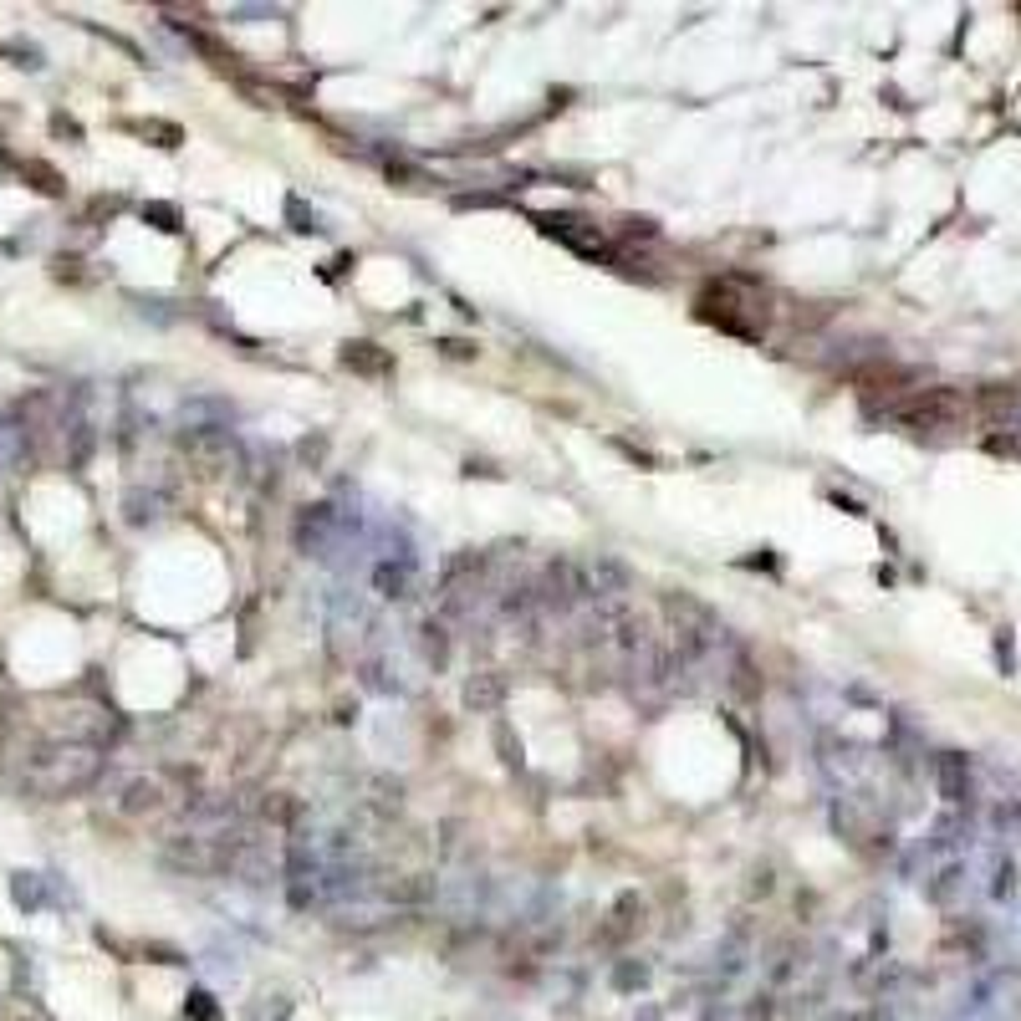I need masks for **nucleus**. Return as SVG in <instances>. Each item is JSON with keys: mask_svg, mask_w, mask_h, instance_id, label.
I'll return each instance as SVG.
<instances>
[{"mask_svg": "<svg viewBox=\"0 0 1021 1021\" xmlns=\"http://www.w3.org/2000/svg\"><path fill=\"white\" fill-rule=\"evenodd\" d=\"M975 414H981V419H990V425L1017 419V414H1021V389H1011V383H990V389H981V393H975Z\"/></svg>", "mask_w": 1021, "mask_h": 1021, "instance_id": "6", "label": "nucleus"}, {"mask_svg": "<svg viewBox=\"0 0 1021 1021\" xmlns=\"http://www.w3.org/2000/svg\"><path fill=\"white\" fill-rule=\"evenodd\" d=\"M419 633H425V639H419V644H425V659H429V664H444V654H450V644H444V629H440V623H425Z\"/></svg>", "mask_w": 1021, "mask_h": 1021, "instance_id": "10", "label": "nucleus"}, {"mask_svg": "<svg viewBox=\"0 0 1021 1021\" xmlns=\"http://www.w3.org/2000/svg\"><path fill=\"white\" fill-rule=\"evenodd\" d=\"M184 455L200 465V475L240 470V444L230 429H194V434H184Z\"/></svg>", "mask_w": 1021, "mask_h": 1021, "instance_id": "4", "label": "nucleus"}, {"mask_svg": "<svg viewBox=\"0 0 1021 1021\" xmlns=\"http://www.w3.org/2000/svg\"><path fill=\"white\" fill-rule=\"evenodd\" d=\"M343 363L353 368V373H373V378H378V373H389V358H383L373 343H353V347H343Z\"/></svg>", "mask_w": 1021, "mask_h": 1021, "instance_id": "9", "label": "nucleus"}, {"mask_svg": "<svg viewBox=\"0 0 1021 1021\" xmlns=\"http://www.w3.org/2000/svg\"><path fill=\"white\" fill-rule=\"evenodd\" d=\"M894 425L919 429V434H935V429H955L965 419V399L955 389H914L909 399H899L894 408Z\"/></svg>", "mask_w": 1021, "mask_h": 1021, "instance_id": "3", "label": "nucleus"}, {"mask_svg": "<svg viewBox=\"0 0 1021 1021\" xmlns=\"http://www.w3.org/2000/svg\"><path fill=\"white\" fill-rule=\"evenodd\" d=\"M26 174L36 179V189L41 194H62V179H57V169H41V164H26Z\"/></svg>", "mask_w": 1021, "mask_h": 1021, "instance_id": "12", "label": "nucleus"}, {"mask_svg": "<svg viewBox=\"0 0 1021 1021\" xmlns=\"http://www.w3.org/2000/svg\"><path fill=\"white\" fill-rule=\"evenodd\" d=\"M103 766H108L103 746H93V740H57V746H47V751L31 756V766H26L21 786H26L31 797H41V802H62V797L87 792V786L103 776Z\"/></svg>", "mask_w": 1021, "mask_h": 1021, "instance_id": "1", "label": "nucleus"}, {"mask_svg": "<svg viewBox=\"0 0 1021 1021\" xmlns=\"http://www.w3.org/2000/svg\"><path fill=\"white\" fill-rule=\"evenodd\" d=\"M465 700H470V705H496V700H501V679H470Z\"/></svg>", "mask_w": 1021, "mask_h": 1021, "instance_id": "11", "label": "nucleus"}, {"mask_svg": "<svg viewBox=\"0 0 1021 1021\" xmlns=\"http://www.w3.org/2000/svg\"><path fill=\"white\" fill-rule=\"evenodd\" d=\"M935 776H940V792L950 802H965V792H971V771H965L960 756H940V761H935Z\"/></svg>", "mask_w": 1021, "mask_h": 1021, "instance_id": "7", "label": "nucleus"}, {"mask_svg": "<svg viewBox=\"0 0 1021 1021\" xmlns=\"http://www.w3.org/2000/svg\"><path fill=\"white\" fill-rule=\"evenodd\" d=\"M746 276H730V282H710L705 297H700V312L710 317V322H721L725 332H740V337H756V332L766 327V297H761V286H756L751 297H740L746 291Z\"/></svg>", "mask_w": 1021, "mask_h": 1021, "instance_id": "2", "label": "nucleus"}, {"mask_svg": "<svg viewBox=\"0 0 1021 1021\" xmlns=\"http://www.w3.org/2000/svg\"><path fill=\"white\" fill-rule=\"evenodd\" d=\"M408 582H414V572H408V562H378L373 567V587L383 597H408Z\"/></svg>", "mask_w": 1021, "mask_h": 1021, "instance_id": "8", "label": "nucleus"}, {"mask_svg": "<svg viewBox=\"0 0 1021 1021\" xmlns=\"http://www.w3.org/2000/svg\"><path fill=\"white\" fill-rule=\"evenodd\" d=\"M164 802H169V782H164V776H133V782L123 786V797H118V812L148 817V812H164Z\"/></svg>", "mask_w": 1021, "mask_h": 1021, "instance_id": "5", "label": "nucleus"}]
</instances>
